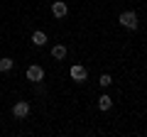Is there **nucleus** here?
Instances as JSON below:
<instances>
[{
	"mask_svg": "<svg viewBox=\"0 0 147 137\" xmlns=\"http://www.w3.org/2000/svg\"><path fill=\"white\" fill-rule=\"evenodd\" d=\"M110 105H113V98H110V95H100L98 98V108L100 110H110Z\"/></svg>",
	"mask_w": 147,
	"mask_h": 137,
	"instance_id": "obj_8",
	"label": "nucleus"
},
{
	"mask_svg": "<svg viewBox=\"0 0 147 137\" xmlns=\"http://www.w3.org/2000/svg\"><path fill=\"white\" fill-rule=\"evenodd\" d=\"M66 12H69L66 3H61V0H57V3H52V15L57 17V20H61V17H66Z\"/></svg>",
	"mask_w": 147,
	"mask_h": 137,
	"instance_id": "obj_5",
	"label": "nucleus"
},
{
	"mask_svg": "<svg viewBox=\"0 0 147 137\" xmlns=\"http://www.w3.org/2000/svg\"><path fill=\"white\" fill-rule=\"evenodd\" d=\"M52 56L57 59V61H61V59L66 56V47H64V44H57V47H52Z\"/></svg>",
	"mask_w": 147,
	"mask_h": 137,
	"instance_id": "obj_7",
	"label": "nucleus"
},
{
	"mask_svg": "<svg viewBox=\"0 0 147 137\" xmlns=\"http://www.w3.org/2000/svg\"><path fill=\"white\" fill-rule=\"evenodd\" d=\"M12 115H15L17 120L27 118V115H30V103H27V100H17L15 105H12Z\"/></svg>",
	"mask_w": 147,
	"mask_h": 137,
	"instance_id": "obj_3",
	"label": "nucleus"
},
{
	"mask_svg": "<svg viewBox=\"0 0 147 137\" xmlns=\"http://www.w3.org/2000/svg\"><path fill=\"white\" fill-rule=\"evenodd\" d=\"M15 66V61H12V59H0V74H5V71H10V68Z\"/></svg>",
	"mask_w": 147,
	"mask_h": 137,
	"instance_id": "obj_9",
	"label": "nucleus"
},
{
	"mask_svg": "<svg viewBox=\"0 0 147 137\" xmlns=\"http://www.w3.org/2000/svg\"><path fill=\"white\" fill-rule=\"evenodd\" d=\"M69 74H71V79H74V81H86V79H88V71H86L81 64H74Z\"/></svg>",
	"mask_w": 147,
	"mask_h": 137,
	"instance_id": "obj_4",
	"label": "nucleus"
},
{
	"mask_svg": "<svg viewBox=\"0 0 147 137\" xmlns=\"http://www.w3.org/2000/svg\"><path fill=\"white\" fill-rule=\"evenodd\" d=\"M98 83L103 86V88H108V86L113 83V79H110V74H100V79H98Z\"/></svg>",
	"mask_w": 147,
	"mask_h": 137,
	"instance_id": "obj_10",
	"label": "nucleus"
},
{
	"mask_svg": "<svg viewBox=\"0 0 147 137\" xmlns=\"http://www.w3.org/2000/svg\"><path fill=\"white\" fill-rule=\"evenodd\" d=\"M120 25L125 27V30H137L140 20H137V15L132 10H125V12H120Z\"/></svg>",
	"mask_w": 147,
	"mask_h": 137,
	"instance_id": "obj_1",
	"label": "nucleus"
},
{
	"mask_svg": "<svg viewBox=\"0 0 147 137\" xmlns=\"http://www.w3.org/2000/svg\"><path fill=\"white\" fill-rule=\"evenodd\" d=\"M27 81H32V83H39V81H44V68L37 66V64H32L30 68H27Z\"/></svg>",
	"mask_w": 147,
	"mask_h": 137,
	"instance_id": "obj_2",
	"label": "nucleus"
},
{
	"mask_svg": "<svg viewBox=\"0 0 147 137\" xmlns=\"http://www.w3.org/2000/svg\"><path fill=\"white\" fill-rule=\"evenodd\" d=\"M32 44H34V47H44V44H47V34L37 30L34 34H32Z\"/></svg>",
	"mask_w": 147,
	"mask_h": 137,
	"instance_id": "obj_6",
	"label": "nucleus"
}]
</instances>
